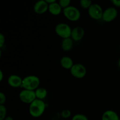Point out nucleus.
Instances as JSON below:
<instances>
[{
  "instance_id": "f257e3e1",
  "label": "nucleus",
  "mask_w": 120,
  "mask_h": 120,
  "mask_svg": "<svg viewBox=\"0 0 120 120\" xmlns=\"http://www.w3.org/2000/svg\"><path fill=\"white\" fill-rule=\"evenodd\" d=\"M46 109V104L43 100L36 98L29 104V112L30 116L34 118H38L44 113Z\"/></svg>"
},
{
  "instance_id": "7ed1b4c3",
  "label": "nucleus",
  "mask_w": 120,
  "mask_h": 120,
  "mask_svg": "<svg viewBox=\"0 0 120 120\" xmlns=\"http://www.w3.org/2000/svg\"><path fill=\"white\" fill-rule=\"evenodd\" d=\"M64 16L68 20L72 22H75L80 18L81 13L78 8L73 6H69L66 8L63 9Z\"/></svg>"
},
{
  "instance_id": "ddd939ff",
  "label": "nucleus",
  "mask_w": 120,
  "mask_h": 120,
  "mask_svg": "<svg viewBox=\"0 0 120 120\" xmlns=\"http://www.w3.org/2000/svg\"><path fill=\"white\" fill-rule=\"evenodd\" d=\"M48 11L52 15L57 16V15H60V13L62 12V8L59 5V2H55L54 3L49 5Z\"/></svg>"
},
{
  "instance_id": "0eeeda50",
  "label": "nucleus",
  "mask_w": 120,
  "mask_h": 120,
  "mask_svg": "<svg viewBox=\"0 0 120 120\" xmlns=\"http://www.w3.org/2000/svg\"><path fill=\"white\" fill-rule=\"evenodd\" d=\"M70 73L77 79H82L86 75L87 70L86 67L81 63L74 64L70 69Z\"/></svg>"
},
{
  "instance_id": "c85d7f7f",
  "label": "nucleus",
  "mask_w": 120,
  "mask_h": 120,
  "mask_svg": "<svg viewBox=\"0 0 120 120\" xmlns=\"http://www.w3.org/2000/svg\"></svg>"
},
{
  "instance_id": "4be33fe9",
  "label": "nucleus",
  "mask_w": 120,
  "mask_h": 120,
  "mask_svg": "<svg viewBox=\"0 0 120 120\" xmlns=\"http://www.w3.org/2000/svg\"><path fill=\"white\" fill-rule=\"evenodd\" d=\"M6 96L4 93L0 92V105H4L6 102Z\"/></svg>"
},
{
  "instance_id": "4468645a",
  "label": "nucleus",
  "mask_w": 120,
  "mask_h": 120,
  "mask_svg": "<svg viewBox=\"0 0 120 120\" xmlns=\"http://www.w3.org/2000/svg\"><path fill=\"white\" fill-rule=\"evenodd\" d=\"M60 63L62 68L66 69H70V70L73 66L74 65L72 59L68 56H64L62 57L60 61Z\"/></svg>"
},
{
  "instance_id": "bb28decb",
  "label": "nucleus",
  "mask_w": 120,
  "mask_h": 120,
  "mask_svg": "<svg viewBox=\"0 0 120 120\" xmlns=\"http://www.w3.org/2000/svg\"><path fill=\"white\" fill-rule=\"evenodd\" d=\"M4 120H14V119L12 118V117H11V116H8V117H6L5 119Z\"/></svg>"
},
{
  "instance_id": "20e7f679",
  "label": "nucleus",
  "mask_w": 120,
  "mask_h": 120,
  "mask_svg": "<svg viewBox=\"0 0 120 120\" xmlns=\"http://www.w3.org/2000/svg\"><path fill=\"white\" fill-rule=\"evenodd\" d=\"M56 34L62 38V39H66L71 37V29L70 26L66 23H59L55 26Z\"/></svg>"
},
{
  "instance_id": "f03ea898",
  "label": "nucleus",
  "mask_w": 120,
  "mask_h": 120,
  "mask_svg": "<svg viewBox=\"0 0 120 120\" xmlns=\"http://www.w3.org/2000/svg\"><path fill=\"white\" fill-rule=\"evenodd\" d=\"M40 84V79L35 75H29L23 79L22 87L23 89L35 91L39 88Z\"/></svg>"
},
{
  "instance_id": "a878e982",
  "label": "nucleus",
  "mask_w": 120,
  "mask_h": 120,
  "mask_svg": "<svg viewBox=\"0 0 120 120\" xmlns=\"http://www.w3.org/2000/svg\"><path fill=\"white\" fill-rule=\"evenodd\" d=\"M3 79V73H2V70H0V81H2Z\"/></svg>"
},
{
  "instance_id": "aec40b11",
  "label": "nucleus",
  "mask_w": 120,
  "mask_h": 120,
  "mask_svg": "<svg viewBox=\"0 0 120 120\" xmlns=\"http://www.w3.org/2000/svg\"><path fill=\"white\" fill-rule=\"evenodd\" d=\"M70 3H71L70 0H60L59 1V4L63 9L70 6Z\"/></svg>"
},
{
  "instance_id": "a211bd4d",
  "label": "nucleus",
  "mask_w": 120,
  "mask_h": 120,
  "mask_svg": "<svg viewBox=\"0 0 120 120\" xmlns=\"http://www.w3.org/2000/svg\"><path fill=\"white\" fill-rule=\"evenodd\" d=\"M7 108L4 105H0V120H4L7 117Z\"/></svg>"
},
{
  "instance_id": "9d476101",
  "label": "nucleus",
  "mask_w": 120,
  "mask_h": 120,
  "mask_svg": "<svg viewBox=\"0 0 120 120\" xmlns=\"http://www.w3.org/2000/svg\"><path fill=\"white\" fill-rule=\"evenodd\" d=\"M85 35V30L82 26H76L72 29L71 38L73 41H80L83 38Z\"/></svg>"
},
{
  "instance_id": "f3484780",
  "label": "nucleus",
  "mask_w": 120,
  "mask_h": 120,
  "mask_svg": "<svg viewBox=\"0 0 120 120\" xmlns=\"http://www.w3.org/2000/svg\"><path fill=\"white\" fill-rule=\"evenodd\" d=\"M92 4L93 2L91 0H81L80 1V5L81 7L84 9H88Z\"/></svg>"
},
{
  "instance_id": "412c9836",
  "label": "nucleus",
  "mask_w": 120,
  "mask_h": 120,
  "mask_svg": "<svg viewBox=\"0 0 120 120\" xmlns=\"http://www.w3.org/2000/svg\"><path fill=\"white\" fill-rule=\"evenodd\" d=\"M71 114V111L69 110H68V109L63 110L61 112V116H62V118H64V119H68V118H70Z\"/></svg>"
},
{
  "instance_id": "1a4fd4ad",
  "label": "nucleus",
  "mask_w": 120,
  "mask_h": 120,
  "mask_svg": "<svg viewBox=\"0 0 120 120\" xmlns=\"http://www.w3.org/2000/svg\"><path fill=\"white\" fill-rule=\"evenodd\" d=\"M49 8V4L45 0H40L34 5V10L36 14H43L45 13Z\"/></svg>"
},
{
  "instance_id": "6e6552de",
  "label": "nucleus",
  "mask_w": 120,
  "mask_h": 120,
  "mask_svg": "<svg viewBox=\"0 0 120 120\" xmlns=\"http://www.w3.org/2000/svg\"><path fill=\"white\" fill-rule=\"evenodd\" d=\"M118 11L114 7H109L103 11L102 19L106 22H112L117 17Z\"/></svg>"
},
{
  "instance_id": "b1692460",
  "label": "nucleus",
  "mask_w": 120,
  "mask_h": 120,
  "mask_svg": "<svg viewBox=\"0 0 120 120\" xmlns=\"http://www.w3.org/2000/svg\"><path fill=\"white\" fill-rule=\"evenodd\" d=\"M111 2L116 7H120V0H112Z\"/></svg>"
},
{
  "instance_id": "dca6fc26",
  "label": "nucleus",
  "mask_w": 120,
  "mask_h": 120,
  "mask_svg": "<svg viewBox=\"0 0 120 120\" xmlns=\"http://www.w3.org/2000/svg\"><path fill=\"white\" fill-rule=\"evenodd\" d=\"M35 94L37 99L43 100V99L47 97L48 95V91L45 88L39 87L35 91Z\"/></svg>"
},
{
  "instance_id": "2eb2a0df",
  "label": "nucleus",
  "mask_w": 120,
  "mask_h": 120,
  "mask_svg": "<svg viewBox=\"0 0 120 120\" xmlns=\"http://www.w3.org/2000/svg\"><path fill=\"white\" fill-rule=\"evenodd\" d=\"M73 47V40L71 38L63 39L61 43V48L62 50L65 52L70 51Z\"/></svg>"
},
{
  "instance_id": "423d86ee",
  "label": "nucleus",
  "mask_w": 120,
  "mask_h": 120,
  "mask_svg": "<svg viewBox=\"0 0 120 120\" xmlns=\"http://www.w3.org/2000/svg\"><path fill=\"white\" fill-rule=\"evenodd\" d=\"M103 8L98 4L93 3L91 7L88 9L89 15L94 20H100L102 19L103 14Z\"/></svg>"
},
{
  "instance_id": "9b49d317",
  "label": "nucleus",
  "mask_w": 120,
  "mask_h": 120,
  "mask_svg": "<svg viewBox=\"0 0 120 120\" xmlns=\"http://www.w3.org/2000/svg\"><path fill=\"white\" fill-rule=\"evenodd\" d=\"M23 79L20 76L16 75H12L8 77L7 82L9 86L12 87L17 88L22 87Z\"/></svg>"
},
{
  "instance_id": "39448f33",
  "label": "nucleus",
  "mask_w": 120,
  "mask_h": 120,
  "mask_svg": "<svg viewBox=\"0 0 120 120\" xmlns=\"http://www.w3.org/2000/svg\"><path fill=\"white\" fill-rule=\"evenodd\" d=\"M19 98L22 103L30 104L36 99L35 91L23 89L19 94Z\"/></svg>"
},
{
  "instance_id": "6ab92c4d",
  "label": "nucleus",
  "mask_w": 120,
  "mask_h": 120,
  "mask_svg": "<svg viewBox=\"0 0 120 120\" xmlns=\"http://www.w3.org/2000/svg\"><path fill=\"white\" fill-rule=\"evenodd\" d=\"M71 120H89V118L83 114H77L72 117Z\"/></svg>"
},
{
  "instance_id": "cd10ccee",
  "label": "nucleus",
  "mask_w": 120,
  "mask_h": 120,
  "mask_svg": "<svg viewBox=\"0 0 120 120\" xmlns=\"http://www.w3.org/2000/svg\"><path fill=\"white\" fill-rule=\"evenodd\" d=\"M118 66H119V67L120 68V59L119 60V62H118Z\"/></svg>"
},
{
  "instance_id": "393cba45",
  "label": "nucleus",
  "mask_w": 120,
  "mask_h": 120,
  "mask_svg": "<svg viewBox=\"0 0 120 120\" xmlns=\"http://www.w3.org/2000/svg\"><path fill=\"white\" fill-rule=\"evenodd\" d=\"M45 1H46V2L49 5L51 4H52V3H54V2H56L55 0H45Z\"/></svg>"
},
{
  "instance_id": "5701e85b",
  "label": "nucleus",
  "mask_w": 120,
  "mask_h": 120,
  "mask_svg": "<svg viewBox=\"0 0 120 120\" xmlns=\"http://www.w3.org/2000/svg\"><path fill=\"white\" fill-rule=\"evenodd\" d=\"M5 38L4 35L2 34H0V48H2L5 44Z\"/></svg>"
},
{
  "instance_id": "f8f14e48",
  "label": "nucleus",
  "mask_w": 120,
  "mask_h": 120,
  "mask_svg": "<svg viewBox=\"0 0 120 120\" xmlns=\"http://www.w3.org/2000/svg\"><path fill=\"white\" fill-rule=\"evenodd\" d=\"M101 120H120V117L116 111L109 110L103 112Z\"/></svg>"
}]
</instances>
